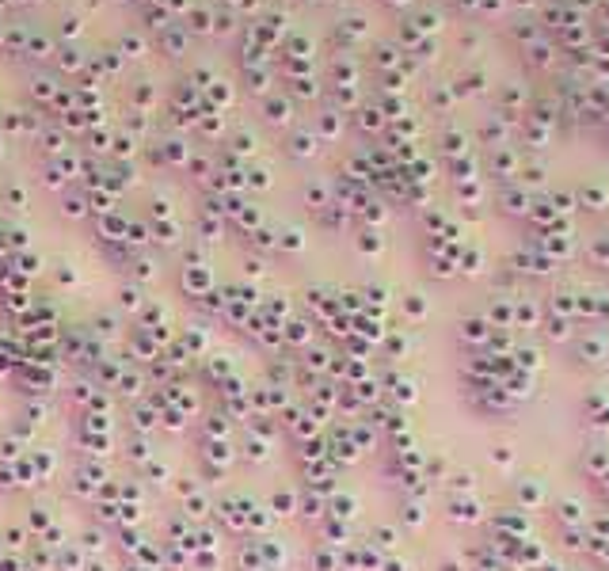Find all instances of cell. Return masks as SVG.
I'll use <instances>...</instances> for the list:
<instances>
[{
	"label": "cell",
	"mask_w": 609,
	"mask_h": 571,
	"mask_svg": "<svg viewBox=\"0 0 609 571\" xmlns=\"http://www.w3.org/2000/svg\"><path fill=\"white\" fill-rule=\"evenodd\" d=\"M122 50H126L130 57H137V54H141V38H126V42H122Z\"/></svg>",
	"instance_id": "cell-1"
},
{
	"label": "cell",
	"mask_w": 609,
	"mask_h": 571,
	"mask_svg": "<svg viewBox=\"0 0 609 571\" xmlns=\"http://www.w3.org/2000/svg\"><path fill=\"white\" fill-rule=\"evenodd\" d=\"M30 50H34V54H38V57H46V50H50V42H46V38H34V42H30Z\"/></svg>",
	"instance_id": "cell-2"
},
{
	"label": "cell",
	"mask_w": 609,
	"mask_h": 571,
	"mask_svg": "<svg viewBox=\"0 0 609 571\" xmlns=\"http://www.w3.org/2000/svg\"><path fill=\"white\" fill-rule=\"evenodd\" d=\"M61 65H65V69H76V65H80V57H76V54H73V50H69V54L61 57Z\"/></svg>",
	"instance_id": "cell-3"
}]
</instances>
